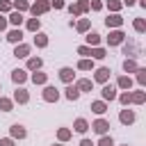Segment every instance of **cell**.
Wrapping results in <instances>:
<instances>
[{"label": "cell", "instance_id": "1", "mask_svg": "<svg viewBox=\"0 0 146 146\" xmlns=\"http://www.w3.org/2000/svg\"><path fill=\"white\" fill-rule=\"evenodd\" d=\"M32 16H43L46 11H50V0H34L32 5H30V9H27Z\"/></svg>", "mask_w": 146, "mask_h": 146}, {"label": "cell", "instance_id": "2", "mask_svg": "<svg viewBox=\"0 0 146 146\" xmlns=\"http://www.w3.org/2000/svg\"><path fill=\"white\" fill-rule=\"evenodd\" d=\"M41 98H43L46 103H57V100H59V89H57V87H52V84H43Z\"/></svg>", "mask_w": 146, "mask_h": 146}, {"label": "cell", "instance_id": "3", "mask_svg": "<svg viewBox=\"0 0 146 146\" xmlns=\"http://www.w3.org/2000/svg\"><path fill=\"white\" fill-rule=\"evenodd\" d=\"M89 11V0H75L73 5H68V14L71 16H82Z\"/></svg>", "mask_w": 146, "mask_h": 146}, {"label": "cell", "instance_id": "4", "mask_svg": "<svg viewBox=\"0 0 146 146\" xmlns=\"http://www.w3.org/2000/svg\"><path fill=\"white\" fill-rule=\"evenodd\" d=\"M125 41V32L121 30V27H116V30H110V36H107V46H121Z\"/></svg>", "mask_w": 146, "mask_h": 146}, {"label": "cell", "instance_id": "5", "mask_svg": "<svg viewBox=\"0 0 146 146\" xmlns=\"http://www.w3.org/2000/svg\"><path fill=\"white\" fill-rule=\"evenodd\" d=\"M121 46H123V55H125V57H130V59H137V57H139V52H141V48H139L135 41H123Z\"/></svg>", "mask_w": 146, "mask_h": 146}, {"label": "cell", "instance_id": "6", "mask_svg": "<svg viewBox=\"0 0 146 146\" xmlns=\"http://www.w3.org/2000/svg\"><path fill=\"white\" fill-rule=\"evenodd\" d=\"M89 128H91V130H94L96 135H107V132H110V121L100 116V119H96V121H94V123H91Z\"/></svg>", "mask_w": 146, "mask_h": 146}, {"label": "cell", "instance_id": "7", "mask_svg": "<svg viewBox=\"0 0 146 146\" xmlns=\"http://www.w3.org/2000/svg\"><path fill=\"white\" fill-rule=\"evenodd\" d=\"M57 75H59V80H62L64 84H71V82L75 80V71H73L71 66H62V68L57 71Z\"/></svg>", "mask_w": 146, "mask_h": 146}, {"label": "cell", "instance_id": "8", "mask_svg": "<svg viewBox=\"0 0 146 146\" xmlns=\"http://www.w3.org/2000/svg\"><path fill=\"white\" fill-rule=\"evenodd\" d=\"M9 137H11V139H25V137H27L25 125H21V123H11V125H9Z\"/></svg>", "mask_w": 146, "mask_h": 146}, {"label": "cell", "instance_id": "9", "mask_svg": "<svg viewBox=\"0 0 146 146\" xmlns=\"http://www.w3.org/2000/svg\"><path fill=\"white\" fill-rule=\"evenodd\" d=\"M110 73H112V71H110L107 66H100V68H96V71H94V82H98V84H105V82L110 80Z\"/></svg>", "mask_w": 146, "mask_h": 146}, {"label": "cell", "instance_id": "10", "mask_svg": "<svg viewBox=\"0 0 146 146\" xmlns=\"http://www.w3.org/2000/svg\"><path fill=\"white\" fill-rule=\"evenodd\" d=\"M100 96H103V100L107 103V100H116V84H103V89H100Z\"/></svg>", "mask_w": 146, "mask_h": 146}, {"label": "cell", "instance_id": "11", "mask_svg": "<svg viewBox=\"0 0 146 146\" xmlns=\"http://www.w3.org/2000/svg\"><path fill=\"white\" fill-rule=\"evenodd\" d=\"M14 103H18V105H25V103H30V94H27V89L21 84L16 91H14V98H11Z\"/></svg>", "mask_w": 146, "mask_h": 146}, {"label": "cell", "instance_id": "12", "mask_svg": "<svg viewBox=\"0 0 146 146\" xmlns=\"http://www.w3.org/2000/svg\"><path fill=\"white\" fill-rule=\"evenodd\" d=\"M119 121H121L123 125H132V123L137 121V114H135L132 110H121V112H119Z\"/></svg>", "mask_w": 146, "mask_h": 146}, {"label": "cell", "instance_id": "13", "mask_svg": "<svg viewBox=\"0 0 146 146\" xmlns=\"http://www.w3.org/2000/svg\"><path fill=\"white\" fill-rule=\"evenodd\" d=\"M105 25H107L110 30H116V27H121V25H123V18H121V14H110V16L105 18Z\"/></svg>", "mask_w": 146, "mask_h": 146}, {"label": "cell", "instance_id": "14", "mask_svg": "<svg viewBox=\"0 0 146 146\" xmlns=\"http://www.w3.org/2000/svg\"><path fill=\"white\" fill-rule=\"evenodd\" d=\"M30 50H32V46H27V43H16V48H14V57H21V59H25V57H30Z\"/></svg>", "mask_w": 146, "mask_h": 146}, {"label": "cell", "instance_id": "15", "mask_svg": "<svg viewBox=\"0 0 146 146\" xmlns=\"http://www.w3.org/2000/svg\"><path fill=\"white\" fill-rule=\"evenodd\" d=\"M25 80H27V71L25 68H16V71H11V82L14 84H25Z\"/></svg>", "mask_w": 146, "mask_h": 146}, {"label": "cell", "instance_id": "16", "mask_svg": "<svg viewBox=\"0 0 146 146\" xmlns=\"http://www.w3.org/2000/svg\"><path fill=\"white\" fill-rule=\"evenodd\" d=\"M73 130H75L78 135H84V132L89 130V121H87L84 116H78V119L73 121Z\"/></svg>", "mask_w": 146, "mask_h": 146}, {"label": "cell", "instance_id": "17", "mask_svg": "<svg viewBox=\"0 0 146 146\" xmlns=\"http://www.w3.org/2000/svg\"><path fill=\"white\" fill-rule=\"evenodd\" d=\"M7 41H9V43H14V46H16V43H21V41H23V30H21V27L9 30V32H7Z\"/></svg>", "mask_w": 146, "mask_h": 146}, {"label": "cell", "instance_id": "18", "mask_svg": "<svg viewBox=\"0 0 146 146\" xmlns=\"http://www.w3.org/2000/svg\"><path fill=\"white\" fill-rule=\"evenodd\" d=\"M64 96H66V100H71V103H73V100H78V98H80V89H78V87L71 82V84H66Z\"/></svg>", "mask_w": 146, "mask_h": 146}, {"label": "cell", "instance_id": "19", "mask_svg": "<svg viewBox=\"0 0 146 146\" xmlns=\"http://www.w3.org/2000/svg\"><path fill=\"white\" fill-rule=\"evenodd\" d=\"M130 87H132V78H130V75H119V78H116V89L130 91Z\"/></svg>", "mask_w": 146, "mask_h": 146}, {"label": "cell", "instance_id": "20", "mask_svg": "<svg viewBox=\"0 0 146 146\" xmlns=\"http://www.w3.org/2000/svg\"><path fill=\"white\" fill-rule=\"evenodd\" d=\"M130 103H135V105H144V103H146V91H144V89L130 91Z\"/></svg>", "mask_w": 146, "mask_h": 146}, {"label": "cell", "instance_id": "21", "mask_svg": "<svg viewBox=\"0 0 146 146\" xmlns=\"http://www.w3.org/2000/svg\"><path fill=\"white\" fill-rule=\"evenodd\" d=\"M7 21H9L14 27H21V23H23V14H21V11H16V9H11V11H9V16H7Z\"/></svg>", "mask_w": 146, "mask_h": 146}, {"label": "cell", "instance_id": "22", "mask_svg": "<svg viewBox=\"0 0 146 146\" xmlns=\"http://www.w3.org/2000/svg\"><path fill=\"white\" fill-rule=\"evenodd\" d=\"M75 87L80 89V94H82V91H91V89H94V80H89V78H80V80L75 82Z\"/></svg>", "mask_w": 146, "mask_h": 146}, {"label": "cell", "instance_id": "23", "mask_svg": "<svg viewBox=\"0 0 146 146\" xmlns=\"http://www.w3.org/2000/svg\"><path fill=\"white\" fill-rule=\"evenodd\" d=\"M91 112L98 114V116H103V114L107 112V103H105V100H94V103H91Z\"/></svg>", "mask_w": 146, "mask_h": 146}, {"label": "cell", "instance_id": "24", "mask_svg": "<svg viewBox=\"0 0 146 146\" xmlns=\"http://www.w3.org/2000/svg\"><path fill=\"white\" fill-rule=\"evenodd\" d=\"M30 80H32L34 84H46V82H48V73H41V68H39V71H34V73L30 75Z\"/></svg>", "mask_w": 146, "mask_h": 146}, {"label": "cell", "instance_id": "25", "mask_svg": "<svg viewBox=\"0 0 146 146\" xmlns=\"http://www.w3.org/2000/svg\"><path fill=\"white\" fill-rule=\"evenodd\" d=\"M73 27H75L78 32H82V34H84V32H89V27H91V21H89V18H80L78 23H73Z\"/></svg>", "mask_w": 146, "mask_h": 146}, {"label": "cell", "instance_id": "26", "mask_svg": "<svg viewBox=\"0 0 146 146\" xmlns=\"http://www.w3.org/2000/svg\"><path fill=\"white\" fill-rule=\"evenodd\" d=\"M41 66H43L41 57H27V71H39Z\"/></svg>", "mask_w": 146, "mask_h": 146}, {"label": "cell", "instance_id": "27", "mask_svg": "<svg viewBox=\"0 0 146 146\" xmlns=\"http://www.w3.org/2000/svg\"><path fill=\"white\" fill-rule=\"evenodd\" d=\"M25 27H27L30 32H39V30H41V21H39L36 16H32V18H27V23H25Z\"/></svg>", "mask_w": 146, "mask_h": 146}, {"label": "cell", "instance_id": "28", "mask_svg": "<svg viewBox=\"0 0 146 146\" xmlns=\"http://www.w3.org/2000/svg\"><path fill=\"white\" fill-rule=\"evenodd\" d=\"M84 39H87V46H91V48L94 46H100V34L98 32H87Z\"/></svg>", "mask_w": 146, "mask_h": 146}, {"label": "cell", "instance_id": "29", "mask_svg": "<svg viewBox=\"0 0 146 146\" xmlns=\"http://www.w3.org/2000/svg\"><path fill=\"white\" fill-rule=\"evenodd\" d=\"M36 36H34V46L36 48H46L48 46V34H43V32H34Z\"/></svg>", "mask_w": 146, "mask_h": 146}, {"label": "cell", "instance_id": "30", "mask_svg": "<svg viewBox=\"0 0 146 146\" xmlns=\"http://www.w3.org/2000/svg\"><path fill=\"white\" fill-rule=\"evenodd\" d=\"M89 57H91V59H105V57H107V50H105V48H100V46H94Z\"/></svg>", "mask_w": 146, "mask_h": 146}, {"label": "cell", "instance_id": "31", "mask_svg": "<svg viewBox=\"0 0 146 146\" xmlns=\"http://www.w3.org/2000/svg\"><path fill=\"white\" fill-rule=\"evenodd\" d=\"M78 68H80V71H94V59H91V57H82V59L78 62Z\"/></svg>", "mask_w": 146, "mask_h": 146}, {"label": "cell", "instance_id": "32", "mask_svg": "<svg viewBox=\"0 0 146 146\" xmlns=\"http://www.w3.org/2000/svg\"><path fill=\"white\" fill-rule=\"evenodd\" d=\"M137 68H139L137 59H130V57H125V62H123V71H125V73H135Z\"/></svg>", "mask_w": 146, "mask_h": 146}, {"label": "cell", "instance_id": "33", "mask_svg": "<svg viewBox=\"0 0 146 146\" xmlns=\"http://www.w3.org/2000/svg\"><path fill=\"white\" fill-rule=\"evenodd\" d=\"M71 137H73V130H71V128H59V130H57V139H59V141H68Z\"/></svg>", "mask_w": 146, "mask_h": 146}, {"label": "cell", "instance_id": "34", "mask_svg": "<svg viewBox=\"0 0 146 146\" xmlns=\"http://www.w3.org/2000/svg\"><path fill=\"white\" fill-rule=\"evenodd\" d=\"M11 9H16V11L23 14V11L30 9V2H27V0H14V2H11Z\"/></svg>", "mask_w": 146, "mask_h": 146}, {"label": "cell", "instance_id": "35", "mask_svg": "<svg viewBox=\"0 0 146 146\" xmlns=\"http://www.w3.org/2000/svg\"><path fill=\"white\" fill-rule=\"evenodd\" d=\"M132 27H135L137 34H144V32H146V21H144V18H135V21H132Z\"/></svg>", "mask_w": 146, "mask_h": 146}, {"label": "cell", "instance_id": "36", "mask_svg": "<svg viewBox=\"0 0 146 146\" xmlns=\"http://www.w3.org/2000/svg\"><path fill=\"white\" fill-rule=\"evenodd\" d=\"M0 110H2V112H11V110H14V100L0 96Z\"/></svg>", "mask_w": 146, "mask_h": 146}, {"label": "cell", "instance_id": "37", "mask_svg": "<svg viewBox=\"0 0 146 146\" xmlns=\"http://www.w3.org/2000/svg\"><path fill=\"white\" fill-rule=\"evenodd\" d=\"M135 73H137V78H135V80H137V84H139V87H144V84H146V68H141V66H139Z\"/></svg>", "mask_w": 146, "mask_h": 146}, {"label": "cell", "instance_id": "38", "mask_svg": "<svg viewBox=\"0 0 146 146\" xmlns=\"http://www.w3.org/2000/svg\"><path fill=\"white\" fill-rule=\"evenodd\" d=\"M121 7H123V5H121V0H107V9H110L112 14H119V11H121Z\"/></svg>", "mask_w": 146, "mask_h": 146}, {"label": "cell", "instance_id": "39", "mask_svg": "<svg viewBox=\"0 0 146 146\" xmlns=\"http://www.w3.org/2000/svg\"><path fill=\"white\" fill-rule=\"evenodd\" d=\"M94 146H114V139H112V135H100L98 144H94Z\"/></svg>", "mask_w": 146, "mask_h": 146}, {"label": "cell", "instance_id": "40", "mask_svg": "<svg viewBox=\"0 0 146 146\" xmlns=\"http://www.w3.org/2000/svg\"><path fill=\"white\" fill-rule=\"evenodd\" d=\"M116 98H119V103H121V105H125V107L130 105V91H123V94H116Z\"/></svg>", "mask_w": 146, "mask_h": 146}, {"label": "cell", "instance_id": "41", "mask_svg": "<svg viewBox=\"0 0 146 146\" xmlns=\"http://www.w3.org/2000/svg\"><path fill=\"white\" fill-rule=\"evenodd\" d=\"M105 5H103V0H89V9L91 11H100Z\"/></svg>", "mask_w": 146, "mask_h": 146}, {"label": "cell", "instance_id": "42", "mask_svg": "<svg viewBox=\"0 0 146 146\" xmlns=\"http://www.w3.org/2000/svg\"><path fill=\"white\" fill-rule=\"evenodd\" d=\"M11 11V2L9 0H0V14H9Z\"/></svg>", "mask_w": 146, "mask_h": 146}, {"label": "cell", "instance_id": "43", "mask_svg": "<svg viewBox=\"0 0 146 146\" xmlns=\"http://www.w3.org/2000/svg\"><path fill=\"white\" fill-rule=\"evenodd\" d=\"M78 55L89 57V55H91V46H78Z\"/></svg>", "mask_w": 146, "mask_h": 146}, {"label": "cell", "instance_id": "44", "mask_svg": "<svg viewBox=\"0 0 146 146\" xmlns=\"http://www.w3.org/2000/svg\"><path fill=\"white\" fill-rule=\"evenodd\" d=\"M0 146H16V139H11V137H2V139H0Z\"/></svg>", "mask_w": 146, "mask_h": 146}, {"label": "cell", "instance_id": "45", "mask_svg": "<svg viewBox=\"0 0 146 146\" xmlns=\"http://www.w3.org/2000/svg\"><path fill=\"white\" fill-rule=\"evenodd\" d=\"M50 7H55V9H64L66 2H64V0H50Z\"/></svg>", "mask_w": 146, "mask_h": 146}, {"label": "cell", "instance_id": "46", "mask_svg": "<svg viewBox=\"0 0 146 146\" xmlns=\"http://www.w3.org/2000/svg\"><path fill=\"white\" fill-rule=\"evenodd\" d=\"M7 25H9L7 16H5V14H0V32H5V30H7Z\"/></svg>", "mask_w": 146, "mask_h": 146}, {"label": "cell", "instance_id": "47", "mask_svg": "<svg viewBox=\"0 0 146 146\" xmlns=\"http://www.w3.org/2000/svg\"><path fill=\"white\" fill-rule=\"evenodd\" d=\"M80 146H94V141H91V139H87V137H84V139H82V141H80Z\"/></svg>", "mask_w": 146, "mask_h": 146}, {"label": "cell", "instance_id": "48", "mask_svg": "<svg viewBox=\"0 0 146 146\" xmlns=\"http://www.w3.org/2000/svg\"><path fill=\"white\" fill-rule=\"evenodd\" d=\"M135 2H137V0H121V5H123V7H132Z\"/></svg>", "mask_w": 146, "mask_h": 146}, {"label": "cell", "instance_id": "49", "mask_svg": "<svg viewBox=\"0 0 146 146\" xmlns=\"http://www.w3.org/2000/svg\"><path fill=\"white\" fill-rule=\"evenodd\" d=\"M139 5H141V7H144V9H146V0H139Z\"/></svg>", "mask_w": 146, "mask_h": 146}, {"label": "cell", "instance_id": "50", "mask_svg": "<svg viewBox=\"0 0 146 146\" xmlns=\"http://www.w3.org/2000/svg\"><path fill=\"white\" fill-rule=\"evenodd\" d=\"M52 146H64V141H59V144H52Z\"/></svg>", "mask_w": 146, "mask_h": 146}, {"label": "cell", "instance_id": "51", "mask_svg": "<svg viewBox=\"0 0 146 146\" xmlns=\"http://www.w3.org/2000/svg\"><path fill=\"white\" fill-rule=\"evenodd\" d=\"M123 146H128V144H123Z\"/></svg>", "mask_w": 146, "mask_h": 146}]
</instances>
